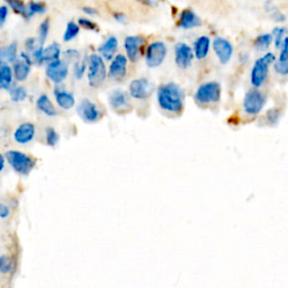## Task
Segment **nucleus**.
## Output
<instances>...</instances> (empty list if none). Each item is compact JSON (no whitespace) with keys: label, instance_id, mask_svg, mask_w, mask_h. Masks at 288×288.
<instances>
[{"label":"nucleus","instance_id":"2eb2a0df","mask_svg":"<svg viewBox=\"0 0 288 288\" xmlns=\"http://www.w3.org/2000/svg\"><path fill=\"white\" fill-rule=\"evenodd\" d=\"M127 59L123 54H117L114 57L109 67V76L115 80H121L126 75Z\"/></svg>","mask_w":288,"mask_h":288},{"label":"nucleus","instance_id":"423d86ee","mask_svg":"<svg viewBox=\"0 0 288 288\" xmlns=\"http://www.w3.org/2000/svg\"><path fill=\"white\" fill-rule=\"evenodd\" d=\"M266 104V96L260 90L253 88L245 93L243 98V109L249 115H257L261 112Z\"/></svg>","mask_w":288,"mask_h":288},{"label":"nucleus","instance_id":"9d476101","mask_svg":"<svg viewBox=\"0 0 288 288\" xmlns=\"http://www.w3.org/2000/svg\"><path fill=\"white\" fill-rule=\"evenodd\" d=\"M69 67L65 61L57 60L47 63L46 65V76L52 82L61 83L68 77Z\"/></svg>","mask_w":288,"mask_h":288},{"label":"nucleus","instance_id":"c85d7f7f","mask_svg":"<svg viewBox=\"0 0 288 288\" xmlns=\"http://www.w3.org/2000/svg\"><path fill=\"white\" fill-rule=\"evenodd\" d=\"M273 41L272 34H262V35H259L255 41V46L257 50L263 51L267 50L270 46Z\"/></svg>","mask_w":288,"mask_h":288},{"label":"nucleus","instance_id":"4be33fe9","mask_svg":"<svg viewBox=\"0 0 288 288\" xmlns=\"http://www.w3.org/2000/svg\"><path fill=\"white\" fill-rule=\"evenodd\" d=\"M60 54H61V48L60 45L58 43H53L48 45L47 47L43 48V52H42V57L40 60L41 63H51V62L60 60Z\"/></svg>","mask_w":288,"mask_h":288},{"label":"nucleus","instance_id":"37998d69","mask_svg":"<svg viewBox=\"0 0 288 288\" xmlns=\"http://www.w3.org/2000/svg\"><path fill=\"white\" fill-rule=\"evenodd\" d=\"M114 17H115V19L120 23H125L127 20V17L122 13H116L115 15H114Z\"/></svg>","mask_w":288,"mask_h":288},{"label":"nucleus","instance_id":"a19ab883","mask_svg":"<svg viewBox=\"0 0 288 288\" xmlns=\"http://www.w3.org/2000/svg\"><path fill=\"white\" fill-rule=\"evenodd\" d=\"M10 215V208L5 205V204H0V218H7Z\"/></svg>","mask_w":288,"mask_h":288},{"label":"nucleus","instance_id":"bb28decb","mask_svg":"<svg viewBox=\"0 0 288 288\" xmlns=\"http://www.w3.org/2000/svg\"><path fill=\"white\" fill-rule=\"evenodd\" d=\"M13 69L8 64L0 65V89H9L13 82Z\"/></svg>","mask_w":288,"mask_h":288},{"label":"nucleus","instance_id":"e433bc0d","mask_svg":"<svg viewBox=\"0 0 288 288\" xmlns=\"http://www.w3.org/2000/svg\"><path fill=\"white\" fill-rule=\"evenodd\" d=\"M78 25L79 27H83V29L86 30H97V25L93 22H91L90 19H87V18H79L78 20Z\"/></svg>","mask_w":288,"mask_h":288},{"label":"nucleus","instance_id":"7ed1b4c3","mask_svg":"<svg viewBox=\"0 0 288 288\" xmlns=\"http://www.w3.org/2000/svg\"><path fill=\"white\" fill-rule=\"evenodd\" d=\"M107 77L106 64L99 54H91L88 59V82L89 85L97 88L102 86Z\"/></svg>","mask_w":288,"mask_h":288},{"label":"nucleus","instance_id":"0eeeda50","mask_svg":"<svg viewBox=\"0 0 288 288\" xmlns=\"http://www.w3.org/2000/svg\"><path fill=\"white\" fill-rule=\"evenodd\" d=\"M167 57V46L164 42L157 41L149 45L145 52V62L148 67L158 68L164 63Z\"/></svg>","mask_w":288,"mask_h":288},{"label":"nucleus","instance_id":"393cba45","mask_svg":"<svg viewBox=\"0 0 288 288\" xmlns=\"http://www.w3.org/2000/svg\"><path fill=\"white\" fill-rule=\"evenodd\" d=\"M30 65L27 62L23 61L22 59L15 61V64H14V72L13 76L15 77L17 81H24L26 80L27 77H29L30 72Z\"/></svg>","mask_w":288,"mask_h":288},{"label":"nucleus","instance_id":"6e6552de","mask_svg":"<svg viewBox=\"0 0 288 288\" xmlns=\"http://www.w3.org/2000/svg\"><path fill=\"white\" fill-rule=\"evenodd\" d=\"M77 113L87 123L97 122L102 117V112L95 103L89 99H82L77 106Z\"/></svg>","mask_w":288,"mask_h":288},{"label":"nucleus","instance_id":"ddd939ff","mask_svg":"<svg viewBox=\"0 0 288 288\" xmlns=\"http://www.w3.org/2000/svg\"><path fill=\"white\" fill-rule=\"evenodd\" d=\"M144 43V39L138 35L127 36L124 41V48L126 51V55L128 60L135 62L140 57V50L142 44Z\"/></svg>","mask_w":288,"mask_h":288},{"label":"nucleus","instance_id":"f03ea898","mask_svg":"<svg viewBox=\"0 0 288 288\" xmlns=\"http://www.w3.org/2000/svg\"><path fill=\"white\" fill-rule=\"evenodd\" d=\"M273 61H275V54L269 52L255 62L251 69V74H250V81L253 87H256V89L265 83L268 77L269 65L273 63Z\"/></svg>","mask_w":288,"mask_h":288},{"label":"nucleus","instance_id":"a211bd4d","mask_svg":"<svg viewBox=\"0 0 288 288\" xmlns=\"http://www.w3.org/2000/svg\"><path fill=\"white\" fill-rule=\"evenodd\" d=\"M119 47V40L115 36H109L104 43L98 47L99 55L102 58H105L106 60H113L115 57L116 50Z\"/></svg>","mask_w":288,"mask_h":288},{"label":"nucleus","instance_id":"412c9836","mask_svg":"<svg viewBox=\"0 0 288 288\" xmlns=\"http://www.w3.org/2000/svg\"><path fill=\"white\" fill-rule=\"evenodd\" d=\"M211 46V40L208 36H199L198 39L195 41L194 43V57H196L198 60H203L205 59L208 54V51H210Z\"/></svg>","mask_w":288,"mask_h":288},{"label":"nucleus","instance_id":"c03bdc74","mask_svg":"<svg viewBox=\"0 0 288 288\" xmlns=\"http://www.w3.org/2000/svg\"><path fill=\"white\" fill-rule=\"evenodd\" d=\"M83 12H85L86 14H88V15L90 16H95L97 15V12L93 8H90V7H83L82 8Z\"/></svg>","mask_w":288,"mask_h":288},{"label":"nucleus","instance_id":"79ce46f5","mask_svg":"<svg viewBox=\"0 0 288 288\" xmlns=\"http://www.w3.org/2000/svg\"><path fill=\"white\" fill-rule=\"evenodd\" d=\"M35 39H34V37H30V39H27L26 40V42H25V46H26V48L29 51H30V52H33L34 50H35Z\"/></svg>","mask_w":288,"mask_h":288},{"label":"nucleus","instance_id":"473e14b6","mask_svg":"<svg viewBox=\"0 0 288 288\" xmlns=\"http://www.w3.org/2000/svg\"><path fill=\"white\" fill-rule=\"evenodd\" d=\"M48 30H50V19H44L43 22L41 23L40 29H39V40H40V45H42V46H43L44 42L46 41Z\"/></svg>","mask_w":288,"mask_h":288},{"label":"nucleus","instance_id":"a18cd8bd","mask_svg":"<svg viewBox=\"0 0 288 288\" xmlns=\"http://www.w3.org/2000/svg\"><path fill=\"white\" fill-rule=\"evenodd\" d=\"M3 169H5V158L0 153V172H1Z\"/></svg>","mask_w":288,"mask_h":288},{"label":"nucleus","instance_id":"4468645a","mask_svg":"<svg viewBox=\"0 0 288 288\" xmlns=\"http://www.w3.org/2000/svg\"><path fill=\"white\" fill-rule=\"evenodd\" d=\"M108 103L114 109H126L131 106L130 96L123 89H113L108 96Z\"/></svg>","mask_w":288,"mask_h":288},{"label":"nucleus","instance_id":"ea45409f","mask_svg":"<svg viewBox=\"0 0 288 288\" xmlns=\"http://www.w3.org/2000/svg\"><path fill=\"white\" fill-rule=\"evenodd\" d=\"M64 57L68 58L69 60L78 61L79 58H80V53L77 50H68L64 52Z\"/></svg>","mask_w":288,"mask_h":288},{"label":"nucleus","instance_id":"dca6fc26","mask_svg":"<svg viewBox=\"0 0 288 288\" xmlns=\"http://www.w3.org/2000/svg\"><path fill=\"white\" fill-rule=\"evenodd\" d=\"M35 136V126L32 123L20 124L14 132V138L17 143L27 144Z\"/></svg>","mask_w":288,"mask_h":288},{"label":"nucleus","instance_id":"a878e982","mask_svg":"<svg viewBox=\"0 0 288 288\" xmlns=\"http://www.w3.org/2000/svg\"><path fill=\"white\" fill-rule=\"evenodd\" d=\"M36 106L42 113L48 117H53L57 115V109L54 108L53 104L46 95H41L36 102Z\"/></svg>","mask_w":288,"mask_h":288},{"label":"nucleus","instance_id":"6ab92c4d","mask_svg":"<svg viewBox=\"0 0 288 288\" xmlns=\"http://www.w3.org/2000/svg\"><path fill=\"white\" fill-rule=\"evenodd\" d=\"M16 269V260L12 255L3 253L0 255V275L5 277L13 276Z\"/></svg>","mask_w":288,"mask_h":288},{"label":"nucleus","instance_id":"c9c22d12","mask_svg":"<svg viewBox=\"0 0 288 288\" xmlns=\"http://www.w3.org/2000/svg\"><path fill=\"white\" fill-rule=\"evenodd\" d=\"M86 68H87V63L85 60H78L76 61V63L74 65V70H75V76L77 79H81L83 74H85L86 71Z\"/></svg>","mask_w":288,"mask_h":288},{"label":"nucleus","instance_id":"58836bf2","mask_svg":"<svg viewBox=\"0 0 288 288\" xmlns=\"http://www.w3.org/2000/svg\"><path fill=\"white\" fill-rule=\"evenodd\" d=\"M267 117H268V121L272 124H276L279 120V112L277 109H272L269 110L268 114H267Z\"/></svg>","mask_w":288,"mask_h":288},{"label":"nucleus","instance_id":"f3484780","mask_svg":"<svg viewBox=\"0 0 288 288\" xmlns=\"http://www.w3.org/2000/svg\"><path fill=\"white\" fill-rule=\"evenodd\" d=\"M202 25V19L198 15H196L192 9H186L182 13L178 26L183 30H190L194 27H198Z\"/></svg>","mask_w":288,"mask_h":288},{"label":"nucleus","instance_id":"f704fd0d","mask_svg":"<svg viewBox=\"0 0 288 288\" xmlns=\"http://www.w3.org/2000/svg\"><path fill=\"white\" fill-rule=\"evenodd\" d=\"M10 8H12L14 12H16L19 15L24 16L26 18V5L22 1H17V0H14V1H8L7 2Z\"/></svg>","mask_w":288,"mask_h":288},{"label":"nucleus","instance_id":"9b49d317","mask_svg":"<svg viewBox=\"0 0 288 288\" xmlns=\"http://www.w3.org/2000/svg\"><path fill=\"white\" fill-rule=\"evenodd\" d=\"M213 48L222 64L228 63L232 54H233V45L231 44L230 41L225 40L223 37H215L213 41Z\"/></svg>","mask_w":288,"mask_h":288},{"label":"nucleus","instance_id":"aec40b11","mask_svg":"<svg viewBox=\"0 0 288 288\" xmlns=\"http://www.w3.org/2000/svg\"><path fill=\"white\" fill-rule=\"evenodd\" d=\"M54 96L58 105L60 106L62 109L69 110L75 106L76 99H75V96L72 95L71 92L65 91V90H62V89H55Z\"/></svg>","mask_w":288,"mask_h":288},{"label":"nucleus","instance_id":"cd10ccee","mask_svg":"<svg viewBox=\"0 0 288 288\" xmlns=\"http://www.w3.org/2000/svg\"><path fill=\"white\" fill-rule=\"evenodd\" d=\"M45 12H46V6L44 3L30 1L26 5V19H30L35 14H43Z\"/></svg>","mask_w":288,"mask_h":288},{"label":"nucleus","instance_id":"5701e85b","mask_svg":"<svg viewBox=\"0 0 288 288\" xmlns=\"http://www.w3.org/2000/svg\"><path fill=\"white\" fill-rule=\"evenodd\" d=\"M282 51H280L279 54V59L277 60L275 63V71L277 74L286 76L288 74V58H287V39L285 37V40L283 41L282 46Z\"/></svg>","mask_w":288,"mask_h":288},{"label":"nucleus","instance_id":"49530a36","mask_svg":"<svg viewBox=\"0 0 288 288\" xmlns=\"http://www.w3.org/2000/svg\"><path fill=\"white\" fill-rule=\"evenodd\" d=\"M0 282H1V280H0Z\"/></svg>","mask_w":288,"mask_h":288},{"label":"nucleus","instance_id":"72a5a7b5","mask_svg":"<svg viewBox=\"0 0 288 288\" xmlns=\"http://www.w3.org/2000/svg\"><path fill=\"white\" fill-rule=\"evenodd\" d=\"M45 138H46V143L50 147H54L55 144L59 142V134L57 133V131L52 127H47L45 130Z\"/></svg>","mask_w":288,"mask_h":288},{"label":"nucleus","instance_id":"b1692460","mask_svg":"<svg viewBox=\"0 0 288 288\" xmlns=\"http://www.w3.org/2000/svg\"><path fill=\"white\" fill-rule=\"evenodd\" d=\"M17 59V43H10L7 46L0 47V65L9 62H15Z\"/></svg>","mask_w":288,"mask_h":288},{"label":"nucleus","instance_id":"4c0bfd02","mask_svg":"<svg viewBox=\"0 0 288 288\" xmlns=\"http://www.w3.org/2000/svg\"><path fill=\"white\" fill-rule=\"evenodd\" d=\"M8 12H9L8 6H6V5L0 6V27L5 24L7 16H8Z\"/></svg>","mask_w":288,"mask_h":288},{"label":"nucleus","instance_id":"2f4dec72","mask_svg":"<svg viewBox=\"0 0 288 288\" xmlns=\"http://www.w3.org/2000/svg\"><path fill=\"white\" fill-rule=\"evenodd\" d=\"M285 34H286V29L285 27H275L273 30V39H275V45L277 48L282 46L283 41L285 40Z\"/></svg>","mask_w":288,"mask_h":288},{"label":"nucleus","instance_id":"20e7f679","mask_svg":"<svg viewBox=\"0 0 288 288\" xmlns=\"http://www.w3.org/2000/svg\"><path fill=\"white\" fill-rule=\"evenodd\" d=\"M6 159L10 167H12L16 172H18L23 176L29 175V173L32 171L34 166H35V160H34L32 157H30V155L17 150L7 151Z\"/></svg>","mask_w":288,"mask_h":288},{"label":"nucleus","instance_id":"c756f323","mask_svg":"<svg viewBox=\"0 0 288 288\" xmlns=\"http://www.w3.org/2000/svg\"><path fill=\"white\" fill-rule=\"evenodd\" d=\"M9 93H10V98H12L13 102H16V103L23 102V100H25L27 97V90L25 88H23V87H18V86L10 88Z\"/></svg>","mask_w":288,"mask_h":288},{"label":"nucleus","instance_id":"f257e3e1","mask_svg":"<svg viewBox=\"0 0 288 288\" xmlns=\"http://www.w3.org/2000/svg\"><path fill=\"white\" fill-rule=\"evenodd\" d=\"M157 95L159 106L166 112L179 113L182 109L185 92L177 83L168 82L160 86Z\"/></svg>","mask_w":288,"mask_h":288},{"label":"nucleus","instance_id":"1a4fd4ad","mask_svg":"<svg viewBox=\"0 0 288 288\" xmlns=\"http://www.w3.org/2000/svg\"><path fill=\"white\" fill-rule=\"evenodd\" d=\"M128 92H130L131 97H133L135 99H148L153 92V85L148 79H135L130 83Z\"/></svg>","mask_w":288,"mask_h":288},{"label":"nucleus","instance_id":"f8f14e48","mask_svg":"<svg viewBox=\"0 0 288 288\" xmlns=\"http://www.w3.org/2000/svg\"><path fill=\"white\" fill-rule=\"evenodd\" d=\"M175 60L179 68H188L194 60L193 48L186 43H178L175 47Z\"/></svg>","mask_w":288,"mask_h":288},{"label":"nucleus","instance_id":"7c9ffc66","mask_svg":"<svg viewBox=\"0 0 288 288\" xmlns=\"http://www.w3.org/2000/svg\"><path fill=\"white\" fill-rule=\"evenodd\" d=\"M79 32H80V27H79L78 24L75 22H69L67 25V29H65L64 35H63V41L69 42V41L74 40L75 37L78 35Z\"/></svg>","mask_w":288,"mask_h":288},{"label":"nucleus","instance_id":"39448f33","mask_svg":"<svg viewBox=\"0 0 288 288\" xmlns=\"http://www.w3.org/2000/svg\"><path fill=\"white\" fill-rule=\"evenodd\" d=\"M194 98L198 104L207 105V104L217 103L221 98V86L216 81H210L200 85L194 95Z\"/></svg>","mask_w":288,"mask_h":288}]
</instances>
